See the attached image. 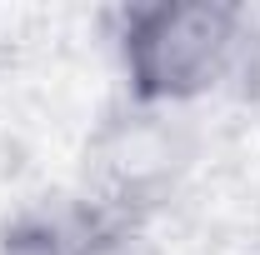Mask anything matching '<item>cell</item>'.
Here are the masks:
<instances>
[{
    "label": "cell",
    "instance_id": "cell-1",
    "mask_svg": "<svg viewBox=\"0 0 260 255\" xmlns=\"http://www.w3.org/2000/svg\"><path fill=\"white\" fill-rule=\"evenodd\" d=\"M250 15L230 0H150L120 10L115 55L140 110L175 115L245 65Z\"/></svg>",
    "mask_w": 260,
    "mask_h": 255
},
{
    "label": "cell",
    "instance_id": "cell-2",
    "mask_svg": "<svg viewBox=\"0 0 260 255\" xmlns=\"http://www.w3.org/2000/svg\"><path fill=\"white\" fill-rule=\"evenodd\" d=\"M100 215L105 210H90V205L25 210L0 230V255H90Z\"/></svg>",
    "mask_w": 260,
    "mask_h": 255
}]
</instances>
